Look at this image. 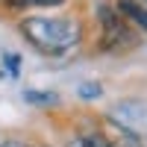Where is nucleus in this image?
Returning a JSON list of instances; mask_svg holds the SVG:
<instances>
[{
	"mask_svg": "<svg viewBox=\"0 0 147 147\" xmlns=\"http://www.w3.org/2000/svg\"><path fill=\"white\" fill-rule=\"evenodd\" d=\"M21 32L35 50L59 56L71 50L80 41V21L74 18H44V15H32L21 21Z\"/></svg>",
	"mask_w": 147,
	"mask_h": 147,
	"instance_id": "f257e3e1",
	"label": "nucleus"
},
{
	"mask_svg": "<svg viewBox=\"0 0 147 147\" xmlns=\"http://www.w3.org/2000/svg\"><path fill=\"white\" fill-rule=\"evenodd\" d=\"M97 18L103 27V47L106 50H124V47H136V32L129 30V24L118 15L112 6H97Z\"/></svg>",
	"mask_w": 147,
	"mask_h": 147,
	"instance_id": "f03ea898",
	"label": "nucleus"
},
{
	"mask_svg": "<svg viewBox=\"0 0 147 147\" xmlns=\"http://www.w3.org/2000/svg\"><path fill=\"white\" fill-rule=\"evenodd\" d=\"M106 115H109V121H115L121 129H129V132H136V136H141L147 129V103L144 100H121V103H115L109 109Z\"/></svg>",
	"mask_w": 147,
	"mask_h": 147,
	"instance_id": "7ed1b4c3",
	"label": "nucleus"
},
{
	"mask_svg": "<svg viewBox=\"0 0 147 147\" xmlns=\"http://www.w3.org/2000/svg\"><path fill=\"white\" fill-rule=\"evenodd\" d=\"M115 12H118L127 24H136L138 30L147 32V6L141 3V0H118Z\"/></svg>",
	"mask_w": 147,
	"mask_h": 147,
	"instance_id": "20e7f679",
	"label": "nucleus"
},
{
	"mask_svg": "<svg viewBox=\"0 0 147 147\" xmlns=\"http://www.w3.org/2000/svg\"><path fill=\"white\" fill-rule=\"evenodd\" d=\"M65 147H109V138L100 132H80V136L68 138Z\"/></svg>",
	"mask_w": 147,
	"mask_h": 147,
	"instance_id": "39448f33",
	"label": "nucleus"
},
{
	"mask_svg": "<svg viewBox=\"0 0 147 147\" xmlns=\"http://www.w3.org/2000/svg\"><path fill=\"white\" fill-rule=\"evenodd\" d=\"M24 100L32 103V106H56V103H59V94H53V91H38V88H27V91H24Z\"/></svg>",
	"mask_w": 147,
	"mask_h": 147,
	"instance_id": "423d86ee",
	"label": "nucleus"
},
{
	"mask_svg": "<svg viewBox=\"0 0 147 147\" xmlns=\"http://www.w3.org/2000/svg\"><path fill=\"white\" fill-rule=\"evenodd\" d=\"M109 147H144V141H141V136H136L129 129H118V136L109 138Z\"/></svg>",
	"mask_w": 147,
	"mask_h": 147,
	"instance_id": "0eeeda50",
	"label": "nucleus"
},
{
	"mask_svg": "<svg viewBox=\"0 0 147 147\" xmlns=\"http://www.w3.org/2000/svg\"><path fill=\"white\" fill-rule=\"evenodd\" d=\"M100 94H103L100 82H82L80 85V97H82V100H94V97H100Z\"/></svg>",
	"mask_w": 147,
	"mask_h": 147,
	"instance_id": "6e6552de",
	"label": "nucleus"
},
{
	"mask_svg": "<svg viewBox=\"0 0 147 147\" xmlns=\"http://www.w3.org/2000/svg\"><path fill=\"white\" fill-rule=\"evenodd\" d=\"M62 0H12V6H59Z\"/></svg>",
	"mask_w": 147,
	"mask_h": 147,
	"instance_id": "1a4fd4ad",
	"label": "nucleus"
},
{
	"mask_svg": "<svg viewBox=\"0 0 147 147\" xmlns=\"http://www.w3.org/2000/svg\"><path fill=\"white\" fill-rule=\"evenodd\" d=\"M3 59H6V68H9V74H12V77H18V65H21V59H18L15 53H6Z\"/></svg>",
	"mask_w": 147,
	"mask_h": 147,
	"instance_id": "9d476101",
	"label": "nucleus"
},
{
	"mask_svg": "<svg viewBox=\"0 0 147 147\" xmlns=\"http://www.w3.org/2000/svg\"><path fill=\"white\" fill-rule=\"evenodd\" d=\"M0 147H27V144H24V141H18V138H9V141H3Z\"/></svg>",
	"mask_w": 147,
	"mask_h": 147,
	"instance_id": "9b49d317",
	"label": "nucleus"
},
{
	"mask_svg": "<svg viewBox=\"0 0 147 147\" xmlns=\"http://www.w3.org/2000/svg\"><path fill=\"white\" fill-rule=\"evenodd\" d=\"M141 138H144V147H147V129H144V132H141Z\"/></svg>",
	"mask_w": 147,
	"mask_h": 147,
	"instance_id": "f8f14e48",
	"label": "nucleus"
},
{
	"mask_svg": "<svg viewBox=\"0 0 147 147\" xmlns=\"http://www.w3.org/2000/svg\"><path fill=\"white\" fill-rule=\"evenodd\" d=\"M141 3H144V6H147V0H141Z\"/></svg>",
	"mask_w": 147,
	"mask_h": 147,
	"instance_id": "ddd939ff",
	"label": "nucleus"
}]
</instances>
